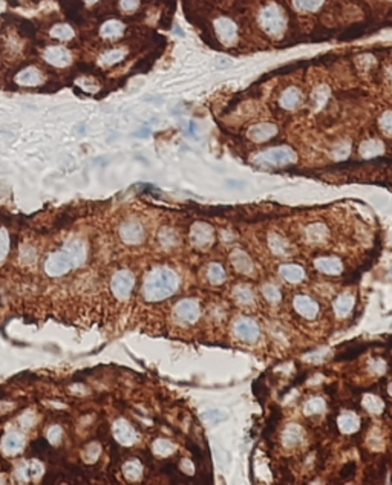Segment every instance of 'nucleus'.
Returning <instances> with one entry per match:
<instances>
[{
    "label": "nucleus",
    "instance_id": "ddd939ff",
    "mask_svg": "<svg viewBox=\"0 0 392 485\" xmlns=\"http://www.w3.org/2000/svg\"><path fill=\"white\" fill-rule=\"evenodd\" d=\"M121 238L128 243H138L144 238V230L138 222H126L121 228Z\"/></svg>",
    "mask_w": 392,
    "mask_h": 485
},
{
    "label": "nucleus",
    "instance_id": "39448f33",
    "mask_svg": "<svg viewBox=\"0 0 392 485\" xmlns=\"http://www.w3.org/2000/svg\"><path fill=\"white\" fill-rule=\"evenodd\" d=\"M175 319L181 325H193L199 319V305L195 300H182L175 306Z\"/></svg>",
    "mask_w": 392,
    "mask_h": 485
},
{
    "label": "nucleus",
    "instance_id": "c9c22d12",
    "mask_svg": "<svg viewBox=\"0 0 392 485\" xmlns=\"http://www.w3.org/2000/svg\"><path fill=\"white\" fill-rule=\"evenodd\" d=\"M326 98H328V89H326L325 86L317 88V89L314 91V94H313V101H314V104H316V108H317V109L323 106L325 101H326Z\"/></svg>",
    "mask_w": 392,
    "mask_h": 485
},
{
    "label": "nucleus",
    "instance_id": "5701e85b",
    "mask_svg": "<svg viewBox=\"0 0 392 485\" xmlns=\"http://www.w3.org/2000/svg\"><path fill=\"white\" fill-rule=\"evenodd\" d=\"M383 152V144L377 139H369L365 141L360 145V155L363 158H374L377 155H380Z\"/></svg>",
    "mask_w": 392,
    "mask_h": 485
},
{
    "label": "nucleus",
    "instance_id": "b1692460",
    "mask_svg": "<svg viewBox=\"0 0 392 485\" xmlns=\"http://www.w3.org/2000/svg\"><path fill=\"white\" fill-rule=\"evenodd\" d=\"M328 236V230L323 224H313L306 228V238L317 243V242H323Z\"/></svg>",
    "mask_w": 392,
    "mask_h": 485
},
{
    "label": "nucleus",
    "instance_id": "aec40b11",
    "mask_svg": "<svg viewBox=\"0 0 392 485\" xmlns=\"http://www.w3.org/2000/svg\"><path fill=\"white\" fill-rule=\"evenodd\" d=\"M123 32H125V25L118 22V20H109V22H106L100 29L101 37H105V38H117V37L123 35Z\"/></svg>",
    "mask_w": 392,
    "mask_h": 485
},
{
    "label": "nucleus",
    "instance_id": "f257e3e1",
    "mask_svg": "<svg viewBox=\"0 0 392 485\" xmlns=\"http://www.w3.org/2000/svg\"><path fill=\"white\" fill-rule=\"evenodd\" d=\"M178 276L169 268H158L152 271L144 282V297L149 302H158L170 297L178 289Z\"/></svg>",
    "mask_w": 392,
    "mask_h": 485
},
{
    "label": "nucleus",
    "instance_id": "e433bc0d",
    "mask_svg": "<svg viewBox=\"0 0 392 485\" xmlns=\"http://www.w3.org/2000/svg\"><path fill=\"white\" fill-rule=\"evenodd\" d=\"M161 241L166 246H173L178 242V235L173 230H162L161 233Z\"/></svg>",
    "mask_w": 392,
    "mask_h": 485
},
{
    "label": "nucleus",
    "instance_id": "20e7f679",
    "mask_svg": "<svg viewBox=\"0 0 392 485\" xmlns=\"http://www.w3.org/2000/svg\"><path fill=\"white\" fill-rule=\"evenodd\" d=\"M296 161V155L288 147H276V149H268L259 153L255 158V162L263 165H286Z\"/></svg>",
    "mask_w": 392,
    "mask_h": 485
},
{
    "label": "nucleus",
    "instance_id": "a211bd4d",
    "mask_svg": "<svg viewBox=\"0 0 392 485\" xmlns=\"http://www.w3.org/2000/svg\"><path fill=\"white\" fill-rule=\"evenodd\" d=\"M303 438V430L297 424H290L283 432V444L288 447L297 446Z\"/></svg>",
    "mask_w": 392,
    "mask_h": 485
},
{
    "label": "nucleus",
    "instance_id": "0eeeda50",
    "mask_svg": "<svg viewBox=\"0 0 392 485\" xmlns=\"http://www.w3.org/2000/svg\"><path fill=\"white\" fill-rule=\"evenodd\" d=\"M235 332L242 342L255 343L259 339V326L252 319H239L235 323Z\"/></svg>",
    "mask_w": 392,
    "mask_h": 485
},
{
    "label": "nucleus",
    "instance_id": "ea45409f",
    "mask_svg": "<svg viewBox=\"0 0 392 485\" xmlns=\"http://www.w3.org/2000/svg\"><path fill=\"white\" fill-rule=\"evenodd\" d=\"M348 153H349V144H342V145L337 147V150H336V158H337V159H343V158L348 156Z\"/></svg>",
    "mask_w": 392,
    "mask_h": 485
},
{
    "label": "nucleus",
    "instance_id": "6e6552de",
    "mask_svg": "<svg viewBox=\"0 0 392 485\" xmlns=\"http://www.w3.org/2000/svg\"><path fill=\"white\" fill-rule=\"evenodd\" d=\"M215 29H216V34L219 37V40L222 41L224 45H232L236 41V25L232 22V20L229 18H218L216 22H215Z\"/></svg>",
    "mask_w": 392,
    "mask_h": 485
},
{
    "label": "nucleus",
    "instance_id": "7ed1b4c3",
    "mask_svg": "<svg viewBox=\"0 0 392 485\" xmlns=\"http://www.w3.org/2000/svg\"><path fill=\"white\" fill-rule=\"evenodd\" d=\"M261 25L266 34L274 37L280 35L286 26V20L282 9L276 5H270L268 8H265L261 14Z\"/></svg>",
    "mask_w": 392,
    "mask_h": 485
},
{
    "label": "nucleus",
    "instance_id": "f8f14e48",
    "mask_svg": "<svg viewBox=\"0 0 392 485\" xmlns=\"http://www.w3.org/2000/svg\"><path fill=\"white\" fill-rule=\"evenodd\" d=\"M294 308L300 315H303L305 319H314L319 312L317 303L306 296H297L294 299Z\"/></svg>",
    "mask_w": 392,
    "mask_h": 485
},
{
    "label": "nucleus",
    "instance_id": "2eb2a0df",
    "mask_svg": "<svg viewBox=\"0 0 392 485\" xmlns=\"http://www.w3.org/2000/svg\"><path fill=\"white\" fill-rule=\"evenodd\" d=\"M316 268L323 274H340L343 266L342 262L336 257H320L316 260Z\"/></svg>",
    "mask_w": 392,
    "mask_h": 485
},
{
    "label": "nucleus",
    "instance_id": "6ab92c4d",
    "mask_svg": "<svg viewBox=\"0 0 392 485\" xmlns=\"http://www.w3.org/2000/svg\"><path fill=\"white\" fill-rule=\"evenodd\" d=\"M359 426H360V421L354 413L348 412V413L340 415V418H339V429L343 433H354V432H357Z\"/></svg>",
    "mask_w": 392,
    "mask_h": 485
},
{
    "label": "nucleus",
    "instance_id": "1a4fd4ad",
    "mask_svg": "<svg viewBox=\"0 0 392 485\" xmlns=\"http://www.w3.org/2000/svg\"><path fill=\"white\" fill-rule=\"evenodd\" d=\"M133 276L131 272H120L118 276H115L112 282V289L115 292V296L120 299H126L129 297V294L132 292L133 288Z\"/></svg>",
    "mask_w": 392,
    "mask_h": 485
},
{
    "label": "nucleus",
    "instance_id": "f03ea898",
    "mask_svg": "<svg viewBox=\"0 0 392 485\" xmlns=\"http://www.w3.org/2000/svg\"><path fill=\"white\" fill-rule=\"evenodd\" d=\"M85 257V245L81 242H72L66 248L55 251L46 260V271L49 276H60L68 272L72 266Z\"/></svg>",
    "mask_w": 392,
    "mask_h": 485
},
{
    "label": "nucleus",
    "instance_id": "c756f323",
    "mask_svg": "<svg viewBox=\"0 0 392 485\" xmlns=\"http://www.w3.org/2000/svg\"><path fill=\"white\" fill-rule=\"evenodd\" d=\"M51 35L58 40H71L74 37V31L68 25H57L51 29Z\"/></svg>",
    "mask_w": 392,
    "mask_h": 485
},
{
    "label": "nucleus",
    "instance_id": "58836bf2",
    "mask_svg": "<svg viewBox=\"0 0 392 485\" xmlns=\"http://www.w3.org/2000/svg\"><path fill=\"white\" fill-rule=\"evenodd\" d=\"M139 5V0H121V9L123 11H135Z\"/></svg>",
    "mask_w": 392,
    "mask_h": 485
},
{
    "label": "nucleus",
    "instance_id": "dca6fc26",
    "mask_svg": "<svg viewBox=\"0 0 392 485\" xmlns=\"http://www.w3.org/2000/svg\"><path fill=\"white\" fill-rule=\"evenodd\" d=\"M43 80L42 74H40L35 68H28L20 71L15 77V81L18 84H25V86H35V84H40Z\"/></svg>",
    "mask_w": 392,
    "mask_h": 485
},
{
    "label": "nucleus",
    "instance_id": "4468645a",
    "mask_svg": "<svg viewBox=\"0 0 392 485\" xmlns=\"http://www.w3.org/2000/svg\"><path fill=\"white\" fill-rule=\"evenodd\" d=\"M276 133H277V127H276V125L268 124V122H263V124H258V125H255V127H252L250 132H249V136H250L253 141L262 142V141L270 139V138L274 136Z\"/></svg>",
    "mask_w": 392,
    "mask_h": 485
},
{
    "label": "nucleus",
    "instance_id": "4be33fe9",
    "mask_svg": "<svg viewBox=\"0 0 392 485\" xmlns=\"http://www.w3.org/2000/svg\"><path fill=\"white\" fill-rule=\"evenodd\" d=\"M280 274H282V277L286 280V282H291V283H297L303 279V269L297 265H283L280 268Z\"/></svg>",
    "mask_w": 392,
    "mask_h": 485
},
{
    "label": "nucleus",
    "instance_id": "c85d7f7f",
    "mask_svg": "<svg viewBox=\"0 0 392 485\" xmlns=\"http://www.w3.org/2000/svg\"><path fill=\"white\" fill-rule=\"evenodd\" d=\"M123 58H125V51H121V49H112V51H108L101 55V63L103 65H115V63L121 61Z\"/></svg>",
    "mask_w": 392,
    "mask_h": 485
},
{
    "label": "nucleus",
    "instance_id": "423d86ee",
    "mask_svg": "<svg viewBox=\"0 0 392 485\" xmlns=\"http://www.w3.org/2000/svg\"><path fill=\"white\" fill-rule=\"evenodd\" d=\"M190 241L196 248H201V249L209 248L215 241L213 228L207 224H202V222L195 224L190 231Z\"/></svg>",
    "mask_w": 392,
    "mask_h": 485
},
{
    "label": "nucleus",
    "instance_id": "7c9ffc66",
    "mask_svg": "<svg viewBox=\"0 0 392 485\" xmlns=\"http://www.w3.org/2000/svg\"><path fill=\"white\" fill-rule=\"evenodd\" d=\"M117 436H118V439H120L121 442H125V444H128V446H131L132 442H133V439H135V433H133V430H132L128 424H125V423L120 424V427H118V430H117Z\"/></svg>",
    "mask_w": 392,
    "mask_h": 485
},
{
    "label": "nucleus",
    "instance_id": "393cba45",
    "mask_svg": "<svg viewBox=\"0 0 392 485\" xmlns=\"http://www.w3.org/2000/svg\"><path fill=\"white\" fill-rule=\"evenodd\" d=\"M363 407L369 413H380L383 410V401L379 396L368 393V395L363 396Z\"/></svg>",
    "mask_w": 392,
    "mask_h": 485
},
{
    "label": "nucleus",
    "instance_id": "412c9836",
    "mask_svg": "<svg viewBox=\"0 0 392 485\" xmlns=\"http://www.w3.org/2000/svg\"><path fill=\"white\" fill-rule=\"evenodd\" d=\"M353 306H354V297L351 296V294H343V296H340L336 300L334 311L339 317H346V315L351 312V309H353Z\"/></svg>",
    "mask_w": 392,
    "mask_h": 485
},
{
    "label": "nucleus",
    "instance_id": "f704fd0d",
    "mask_svg": "<svg viewBox=\"0 0 392 485\" xmlns=\"http://www.w3.org/2000/svg\"><path fill=\"white\" fill-rule=\"evenodd\" d=\"M262 292H263V297L268 300V302H271V303H276L280 300V292L279 289L274 286V285H265L262 288Z\"/></svg>",
    "mask_w": 392,
    "mask_h": 485
},
{
    "label": "nucleus",
    "instance_id": "f3484780",
    "mask_svg": "<svg viewBox=\"0 0 392 485\" xmlns=\"http://www.w3.org/2000/svg\"><path fill=\"white\" fill-rule=\"evenodd\" d=\"M302 101V94L296 88H288L280 97V106L283 109H294Z\"/></svg>",
    "mask_w": 392,
    "mask_h": 485
},
{
    "label": "nucleus",
    "instance_id": "4c0bfd02",
    "mask_svg": "<svg viewBox=\"0 0 392 485\" xmlns=\"http://www.w3.org/2000/svg\"><path fill=\"white\" fill-rule=\"evenodd\" d=\"M380 125L386 133L392 135V112L383 114V117L380 118Z\"/></svg>",
    "mask_w": 392,
    "mask_h": 485
},
{
    "label": "nucleus",
    "instance_id": "a19ab883",
    "mask_svg": "<svg viewBox=\"0 0 392 485\" xmlns=\"http://www.w3.org/2000/svg\"><path fill=\"white\" fill-rule=\"evenodd\" d=\"M85 2H86L88 5H94L95 2H98V0H85Z\"/></svg>",
    "mask_w": 392,
    "mask_h": 485
},
{
    "label": "nucleus",
    "instance_id": "473e14b6",
    "mask_svg": "<svg viewBox=\"0 0 392 485\" xmlns=\"http://www.w3.org/2000/svg\"><path fill=\"white\" fill-rule=\"evenodd\" d=\"M294 6L302 11H316L319 9L325 0H293Z\"/></svg>",
    "mask_w": 392,
    "mask_h": 485
},
{
    "label": "nucleus",
    "instance_id": "bb28decb",
    "mask_svg": "<svg viewBox=\"0 0 392 485\" xmlns=\"http://www.w3.org/2000/svg\"><path fill=\"white\" fill-rule=\"evenodd\" d=\"M270 248L273 249V252H276V254L283 256L288 252V242L279 235H271L270 236Z\"/></svg>",
    "mask_w": 392,
    "mask_h": 485
},
{
    "label": "nucleus",
    "instance_id": "a878e982",
    "mask_svg": "<svg viewBox=\"0 0 392 485\" xmlns=\"http://www.w3.org/2000/svg\"><path fill=\"white\" fill-rule=\"evenodd\" d=\"M207 277L209 282L213 285H221L225 280V271L219 263H212L207 269Z\"/></svg>",
    "mask_w": 392,
    "mask_h": 485
},
{
    "label": "nucleus",
    "instance_id": "79ce46f5",
    "mask_svg": "<svg viewBox=\"0 0 392 485\" xmlns=\"http://www.w3.org/2000/svg\"><path fill=\"white\" fill-rule=\"evenodd\" d=\"M388 392H389V395H392V383L389 384V387H388Z\"/></svg>",
    "mask_w": 392,
    "mask_h": 485
},
{
    "label": "nucleus",
    "instance_id": "9d476101",
    "mask_svg": "<svg viewBox=\"0 0 392 485\" xmlns=\"http://www.w3.org/2000/svg\"><path fill=\"white\" fill-rule=\"evenodd\" d=\"M45 58L48 63L58 68H63L68 66L71 63V54L66 48H61V46H51L46 49L45 52Z\"/></svg>",
    "mask_w": 392,
    "mask_h": 485
},
{
    "label": "nucleus",
    "instance_id": "9b49d317",
    "mask_svg": "<svg viewBox=\"0 0 392 485\" xmlns=\"http://www.w3.org/2000/svg\"><path fill=\"white\" fill-rule=\"evenodd\" d=\"M232 263L235 266V269L241 274H245V276H250V274L253 272V262L252 259L249 257V254L247 252H244L242 249H235L232 252Z\"/></svg>",
    "mask_w": 392,
    "mask_h": 485
},
{
    "label": "nucleus",
    "instance_id": "cd10ccee",
    "mask_svg": "<svg viewBox=\"0 0 392 485\" xmlns=\"http://www.w3.org/2000/svg\"><path fill=\"white\" fill-rule=\"evenodd\" d=\"M235 300L241 305H250L253 303V291L247 286H238L235 289Z\"/></svg>",
    "mask_w": 392,
    "mask_h": 485
},
{
    "label": "nucleus",
    "instance_id": "2f4dec72",
    "mask_svg": "<svg viewBox=\"0 0 392 485\" xmlns=\"http://www.w3.org/2000/svg\"><path fill=\"white\" fill-rule=\"evenodd\" d=\"M325 410V401L322 398H313V399H309V401L305 404V409L303 412L306 415H316V413H320Z\"/></svg>",
    "mask_w": 392,
    "mask_h": 485
},
{
    "label": "nucleus",
    "instance_id": "72a5a7b5",
    "mask_svg": "<svg viewBox=\"0 0 392 485\" xmlns=\"http://www.w3.org/2000/svg\"><path fill=\"white\" fill-rule=\"evenodd\" d=\"M173 450H175L173 444H172V442H169V441H166V439H159V441H156V442H155V446H153V452H155L156 455H159V456H167V455H170Z\"/></svg>",
    "mask_w": 392,
    "mask_h": 485
}]
</instances>
